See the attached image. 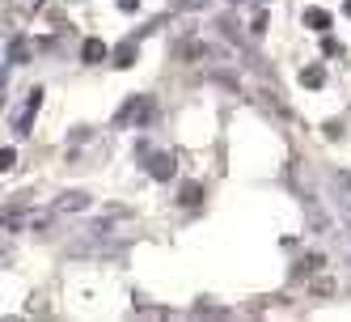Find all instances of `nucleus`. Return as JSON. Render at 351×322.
<instances>
[{"instance_id":"1","label":"nucleus","mask_w":351,"mask_h":322,"mask_svg":"<svg viewBox=\"0 0 351 322\" xmlns=\"http://www.w3.org/2000/svg\"><path fill=\"white\" fill-rule=\"evenodd\" d=\"M85 204H89L85 191H68L64 200H60V212H77V208H85Z\"/></svg>"},{"instance_id":"2","label":"nucleus","mask_w":351,"mask_h":322,"mask_svg":"<svg viewBox=\"0 0 351 322\" xmlns=\"http://www.w3.org/2000/svg\"><path fill=\"white\" fill-rule=\"evenodd\" d=\"M81 56H85L89 64H97V60H106V43H97V38H89V43L81 47Z\"/></svg>"},{"instance_id":"3","label":"nucleus","mask_w":351,"mask_h":322,"mask_svg":"<svg viewBox=\"0 0 351 322\" xmlns=\"http://www.w3.org/2000/svg\"><path fill=\"white\" fill-rule=\"evenodd\" d=\"M169 174H173V161H169L165 153H157V157H153V179H169Z\"/></svg>"},{"instance_id":"4","label":"nucleus","mask_w":351,"mask_h":322,"mask_svg":"<svg viewBox=\"0 0 351 322\" xmlns=\"http://www.w3.org/2000/svg\"><path fill=\"white\" fill-rule=\"evenodd\" d=\"M305 26H313V30H326V26H330V13L309 9V13H305Z\"/></svg>"},{"instance_id":"5","label":"nucleus","mask_w":351,"mask_h":322,"mask_svg":"<svg viewBox=\"0 0 351 322\" xmlns=\"http://www.w3.org/2000/svg\"><path fill=\"white\" fill-rule=\"evenodd\" d=\"M178 200H182L186 208H195V204H199V183H182V191H178Z\"/></svg>"},{"instance_id":"6","label":"nucleus","mask_w":351,"mask_h":322,"mask_svg":"<svg viewBox=\"0 0 351 322\" xmlns=\"http://www.w3.org/2000/svg\"><path fill=\"white\" fill-rule=\"evenodd\" d=\"M322 81H326V72H322V68H305V72H300V85H309V89L322 85Z\"/></svg>"},{"instance_id":"7","label":"nucleus","mask_w":351,"mask_h":322,"mask_svg":"<svg viewBox=\"0 0 351 322\" xmlns=\"http://www.w3.org/2000/svg\"><path fill=\"white\" fill-rule=\"evenodd\" d=\"M0 161H5V170H13V165H17V153H13V148H5V153H0Z\"/></svg>"}]
</instances>
